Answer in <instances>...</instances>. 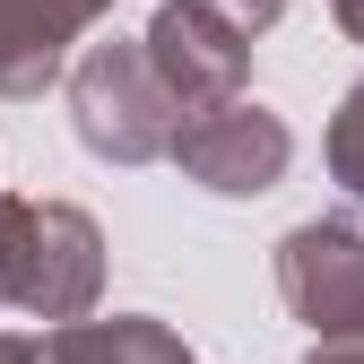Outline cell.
<instances>
[{
	"mask_svg": "<svg viewBox=\"0 0 364 364\" xmlns=\"http://www.w3.org/2000/svg\"><path fill=\"white\" fill-rule=\"evenodd\" d=\"M96 225L61 200H0V304L43 312V321H78L96 304Z\"/></svg>",
	"mask_w": 364,
	"mask_h": 364,
	"instance_id": "6da1fadb",
	"label": "cell"
},
{
	"mask_svg": "<svg viewBox=\"0 0 364 364\" xmlns=\"http://www.w3.org/2000/svg\"><path fill=\"white\" fill-rule=\"evenodd\" d=\"M70 105H78V139L96 148V156H113V165L165 156V148H173V122H182V105L165 96V78L148 70V53L122 43V35L96 43V53L78 61Z\"/></svg>",
	"mask_w": 364,
	"mask_h": 364,
	"instance_id": "7a4b0ae2",
	"label": "cell"
},
{
	"mask_svg": "<svg viewBox=\"0 0 364 364\" xmlns=\"http://www.w3.org/2000/svg\"><path fill=\"white\" fill-rule=\"evenodd\" d=\"M191 182H208V191H225V200H252V191H269V182L287 173V156H295V139H287V122L269 113V105H252V96H217V105H191L173 122V148H165Z\"/></svg>",
	"mask_w": 364,
	"mask_h": 364,
	"instance_id": "3957f363",
	"label": "cell"
},
{
	"mask_svg": "<svg viewBox=\"0 0 364 364\" xmlns=\"http://www.w3.org/2000/svg\"><path fill=\"white\" fill-rule=\"evenodd\" d=\"M139 53H148V70L165 78V96L182 113H191V105H217V96H243V70H252L243 26L225 18V9H208V0H165Z\"/></svg>",
	"mask_w": 364,
	"mask_h": 364,
	"instance_id": "277c9868",
	"label": "cell"
},
{
	"mask_svg": "<svg viewBox=\"0 0 364 364\" xmlns=\"http://www.w3.org/2000/svg\"><path fill=\"white\" fill-rule=\"evenodd\" d=\"M278 287L295 304V321H312L321 338H364V235L338 217L295 225L278 243Z\"/></svg>",
	"mask_w": 364,
	"mask_h": 364,
	"instance_id": "5b68a950",
	"label": "cell"
},
{
	"mask_svg": "<svg viewBox=\"0 0 364 364\" xmlns=\"http://www.w3.org/2000/svg\"><path fill=\"white\" fill-rule=\"evenodd\" d=\"M105 0H0V96H43Z\"/></svg>",
	"mask_w": 364,
	"mask_h": 364,
	"instance_id": "8992f818",
	"label": "cell"
},
{
	"mask_svg": "<svg viewBox=\"0 0 364 364\" xmlns=\"http://www.w3.org/2000/svg\"><path fill=\"white\" fill-rule=\"evenodd\" d=\"M43 364H191V355H182V338H165L156 321L130 312V321H78V330H61Z\"/></svg>",
	"mask_w": 364,
	"mask_h": 364,
	"instance_id": "52a82bcc",
	"label": "cell"
},
{
	"mask_svg": "<svg viewBox=\"0 0 364 364\" xmlns=\"http://www.w3.org/2000/svg\"><path fill=\"white\" fill-rule=\"evenodd\" d=\"M330 173L347 182V200H364V87L338 105V122H330Z\"/></svg>",
	"mask_w": 364,
	"mask_h": 364,
	"instance_id": "ba28073f",
	"label": "cell"
},
{
	"mask_svg": "<svg viewBox=\"0 0 364 364\" xmlns=\"http://www.w3.org/2000/svg\"><path fill=\"white\" fill-rule=\"evenodd\" d=\"M208 9H225V18H235L243 35H260L269 18H278V0H208Z\"/></svg>",
	"mask_w": 364,
	"mask_h": 364,
	"instance_id": "9c48e42d",
	"label": "cell"
},
{
	"mask_svg": "<svg viewBox=\"0 0 364 364\" xmlns=\"http://www.w3.org/2000/svg\"><path fill=\"white\" fill-rule=\"evenodd\" d=\"M312 364H364V338H321V347H312Z\"/></svg>",
	"mask_w": 364,
	"mask_h": 364,
	"instance_id": "30bf717a",
	"label": "cell"
},
{
	"mask_svg": "<svg viewBox=\"0 0 364 364\" xmlns=\"http://www.w3.org/2000/svg\"><path fill=\"white\" fill-rule=\"evenodd\" d=\"M330 18H338V26H347L355 43H364V0H330Z\"/></svg>",
	"mask_w": 364,
	"mask_h": 364,
	"instance_id": "8fae6325",
	"label": "cell"
},
{
	"mask_svg": "<svg viewBox=\"0 0 364 364\" xmlns=\"http://www.w3.org/2000/svg\"><path fill=\"white\" fill-rule=\"evenodd\" d=\"M0 364H35V347L26 338H0Z\"/></svg>",
	"mask_w": 364,
	"mask_h": 364,
	"instance_id": "7c38bea8",
	"label": "cell"
}]
</instances>
